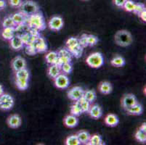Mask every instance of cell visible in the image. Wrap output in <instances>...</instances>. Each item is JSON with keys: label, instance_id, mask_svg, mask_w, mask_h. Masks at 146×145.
<instances>
[{"label": "cell", "instance_id": "36", "mask_svg": "<svg viewBox=\"0 0 146 145\" xmlns=\"http://www.w3.org/2000/svg\"><path fill=\"white\" fill-rule=\"evenodd\" d=\"M61 72L63 73L68 75L71 74L73 71V65L71 62H66V63H63L62 66H60Z\"/></svg>", "mask_w": 146, "mask_h": 145}, {"label": "cell", "instance_id": "29", "mask_svg": "<svg viewBox=\"0 0 146 145\" xmlns=\"http://www.w3.org/2000/svg\"><path fill=\"white\" fill-rule=\"evenodd\" d=\"M83 97L85 99H87L89 102L92 104L95 100H96V98H97L96 92H95L94 90H91V89L84 91Z\"/></svg>", "mask_w": 146, "mask_h": 145}, {"label": "cell", "instance_id": "31", "mask_svg": "<svg viewBox=\"0 0 146 145\" xmlns=\"http://www.w3.org/2000/svg\"><path fill=\"white\" fill-rule=\"evenodd\" d=\"M15 85L18 89L24 91V90L27 89L29 87V80L15 78Z\"/></svg>", "mask_w": 146, "mask_h": 145}, {"label": "cell", "instance_id": "44", "mask_svg": "<svg viewBox=\"0 0 146 145\" xmlns=\"http://www.w3.org/2000/svg\"><path fill=\"white\" fill-rule=\"evenodd\" d=\"M137 15L140 17V18L143 21V22H146V9L143 10V11H142L141 13H140V14H138Z\"/></svg>", "mask_w": 146, "mask_h": 145}, {"label": "cell", "instance_id": "12", "mask_svg": "<svg viewBox=\"0 0 146 145\" xmlns=\"http://www.w3.org/2000/svg\"><path fill=\"white\" fill-rule=\"evenodd\" d=\"M35 46L37 53H44L47 51V44L44 38L41 36L37 37L32 44Z\"/></svg>", "mask_w": 146, "mask_h": 145}, {"label": "cell", "instance_id": "43", "mask_svg": "<svg viewBox=\"0 0 146 145\" xmlns=\"http://www.w3.org/2000/svg\"><path fill=\"white\" fill-rule=\"evenodd\" d=\"M127 2V0H113L114 5H116L118 7L122 8L124 6V3Z\"/></svg>", "mask_w": 146, "mask_h": 145}, {"label": "cell", "instance_id": "19", "mask_svg": "<svg viewBox=\"0 0 146 145\" xmlns=\"http://www.w3.org/2000/svg\"><path fill=\"white\" fill-rule=\"evenodd\" d=\"M61 69L60 67L55 64H52V65H50L47 69V75L52 79L56 78L58 75H59L61 73Z\"/></svg>", "mask_w": 146, "mask_h": 145}, {"label": "cell", "instance_id": "39", "mask_svg": "<svg viewBox=\"0 0 146 145\" xmlns=\"http://www.w3.org/2000/svg\"><path fill=\"white\" fill-rule=\"evenodd\" d=\"M144 10H145V5L143 3H135V9L133 10V13L135 14L138 15L140 14L142 11H143Z\"/></svg>", "mask_w": 146, "mask_h": 145}, {"label": "cell", "instance_id": "15", "mask_svg": "<svg viewBox=\"0 0 146 145\" xmlns=\"http://www.w3.org/2000/svg\"><path fill=\"white\" fill-rule=\"evenodd\" d=\"M87 113L91 118H94V119H98V118H101L103 115V109L100 105L95 104V105L90 106V110Z\"/></svg>", "mask_w": 146, "mask_h": 145}, {"label": "cell", "instance_id": "8", "mask_svg": "<svg viewBox=\"0 0 146 145\" xmlns=\"http://www.w3.org/2000/svg\"><path fill=\"white\" fill-rule=\"evenodd\" d=\"M64 21L60 16H53L48 21V27L53 31H59L63 28Z\"/></svg>", "mask_w": 146, "mask_h": 145}, {"label": "cell", "instance_id": "35", "mask_svg": "<svg viewBox=\"0 0 146 145\" xmlns=\"http://www.w3.org/2000/svg\"><path fill=\"white\" fill-rule=\"evenodd\" d=\"M79 103L81 106L82 111L84 113H87L90 110V107L91 106V103L89 102L87 99H85L84 97H82L80 99H79Z\"/></svg>", "mask_w": 146, "mask_h": 145}, {"label": "cell", "instance_id": "23", "mask_svg": "<svg viewBox=\"0 0 146 145\" xmlns=\"http://www.w3.org/2000/svg\"><path fill=\"white\" fill-rule=\"evenodd\" d=\"M76 136H77L81 144H87L90 139V136H91V134L88 131L82 130V131H79L76 134Z\"/></svg>", "mask_w": 146, "mask_h": 145}, {"label": "cell", "instance_id": "5", "mask_svg": "<svg viewBox=\"0 0 146 145\" xmlns=\"http://www.w3.org/2000/svg\"><path fill=\"white\" fill-rule=\"evenodd\" d=\"M15 105V99L13 96L8 93L4 92L0 96V110L8 111L11 110Z\"/></svg>", "mask_w": 146, "mask_h": 145}, {"label": "cell", "instance_id": "32", "mask_svg": "<svg viewBox=\"0 0 146 145\" xmlns=\"http://www.w3.org/2000/svg\"><path fill=\"white\" fill-rule=\"evenodd\" d=\"M15 78H18V79L29 80V76H30L29 71L26 68L15 71Z\"/></svg>", "mask_w": 146, "mask_h": 145}, {"label": "cell", "instance_id": "3", "mask_svg": "<svg viewBox=\"0 0 146 145\" xmlns=\"http://www.w3.org/2000/svg\"><path fill=\"white\" fill-rule=\"evenodd\" d=\"M19 9L20 13H22L26 18L39 12V7L36 2L32 0H26L23 2Z\"/></svg>", "mask_w": 146, "mask_h": 145}, {"label": "cell", "instance_id": "16", "mask_svg": "<svg viewBox=\"0 0 146 145\" xmlns=\"http://www.w3.org/2000/svg\"><path fill=\"white\" fill-rule=\"evenodd\" d=\"M63 123L68 128H74L79 124V118L77 116L70 114L65 117L63 119Z\"/></svg>", "mask_w": 146, "mask_h": 145}, {"label": "cell", "instance_id": "18", "mask_svg": "<svg viewBox=\"0 0 146 145\" xmlns=\"http://www.w3.org/2000/svg\"><path fill=\"white\" fill-rule=\"evenodd\" d=\"M105 123L110 127H116L119 123V119L117 115L113 113L108 114L105 118Z\"/></svg>", "mask_w": 146, "mask_h": 145}, {"label": "cell", "instance_id": "13", "mask_svg": "<svg viewBox=\"0 0 146 145\" xmlns=\"http://www.w3.org/2000/svg\"><path fill=\"white\" fill-rule=\"evenodd\" d=\"M7 126L11 128H18L21 126L22 123V119L21 116L18 114H13L10 115L7 119Z\"/></svg>", "mask_w": 146, "mask_h": 145}, {"label": "cell", "instance_id": "30", "mask_svg": "<svg viewBox=\"0 0 146 145\" xmlns=\"http://www.w3.org/2000/svg\"><path fill=\"white\" fill-rule=\"evenodd\" d=\"M83 113L81 106L79 103V101H75L71 106V114L75 115V116H80Z\"/></svg>", "mask_w": 146, "mask_h": 145}, {"label": "cell", "instance_id": "11", "mask_svg": "<svg viewBox=\"0 0 146 145\" xmlns=\"http://www.w3.org/2000/svg\"><path fill=\"white\" fill-rule=\"evenodd\" d=\"M26 66L27 63L26 60L21 56L15 57L11 62V67L15 72L26 68Z\"/></svg>", "mask_w": 146, "mask_h": 145}, {"label": "cell", "instance_id": "25", "mask_svg": "<svg viewBox=\"0 0 146 145\" xmlns=\"http://www.w3.org/2000/svg\"><path fill=\"white\" fill-rule=\"evenodd\" d=\"M111 66H113V67L121 68L125 66L126 61L123 57L120 55H116L111 60Z\"/></svg>", "mask_w": 146, "mask_h": 145}, {"label": "cell", "instance_id": "46", "mask_svg": "<svg viewBox=\"0 0 146 145\" xmlns=\"http://www.w3.org/2000/svg\"><path fill=\"white\" fill-rule=\"evenodd\" d=\"M4 92H5V90H4L3 86L0 83V96L2 95Z\"/></svg>", "mask_w": 146, "mask_h": 145}, {"label": "cell", "instance_id": "10", "mask_svg": "<svg viewBox=\"0 0 146 145\" xmlns=\"http://www.w3.org/2000/svg\"><path fill=\"white\" fill-rule=\"evenodd\" d=\"M84 91V89L80 86H74L68 91V97L69 99L75 102L83 97Z\"/></svg>", "mask_w": 146, "mask_h": 145}, {"label": "cell", "instance_id": "45", "mask_svg": "<svg viewBox=\"0 0 146 145\" xmlns=\"http://www.w3.org/2000/svg\"><path fill=\"white\" fill-rule=\"evenodd\" d=\"M6 2H5V0H0V10H3L6 7Z\"/></svg>", "mask_w": 146, "mask_h": 145}, {"label": "cell", "instance_id": "6", "mask_svg": "<svg viewBox=\"0 0 146 145\" xmlns=\"http://www.w3.org/2000/svg\"><path fill=\"white\" fill-rule=\"evenodd\" d=\"M58 58L55 62V65L60 67L63 63L66 62H71L72 61V54L68 50L67 48L61 49L58 52Z\"/></svg>", "mask_w": 146, "mask_h": 145}, {"label": "cell", "instance_id": "9", "mask_svg": "<svg viewBox=\"0 0 146 145\" xmlns=\"http://www.w3.org/2000/svg\"><path fill=\"white\" fill-rule=\"evenodd\" d=\"M137 102V99L133 94H127L123 96L121 100V105L124 110H127Z\"/></svg>", "mask_w": 146, "mask_h": 145}, {"label": "cell", "instance_id": "42", "mask_svg": "<svg viewBox=\"0 0 146 145\" xmlns=\"http://www.w3.org/2000/svg\"><path fill=\"white\" fill-rule=\"evenodd\" d=\"M9 5L14 8H19L22 4V0H8Z\"/></svg>", "mask_w": 146, "mask_h": 145}, {"label": "cell", "instance_id": "41", "mask_svg": "<svg viewBox=\"0 0 146 145\" xmlns=\"http://www.w3.org/2000/svg\"><path fill=\"white\" fill-rule=\"evenodd\" d=\"M79 43L83 48L88 46V44H87V34H82L81 38H79Z\"/></svg>", "mask_w": 146, "mask_h": 145}, {"label": "cell", "instance_id": "7", "mask_svg": "<svg viewBox=\"0 0 146 145\" xmlns=\"http://www.w3.org/2000/svg\"><path fill=\"white\" fill-rule=\"evenodd\" d=\"M54 84L55 87L59 89H66L70 84V80H69L68 75L61 73L59 75L53 79Z\"/></svg>", "mask_w": 146, "mask_h": 145}, {"label": "cell", "instance_id": "2", "mask_svg": "<svg viewBox=\"0 0 146 145\" xmlns=\"http://www.w3.org/2000/svg\"><path fill=\"white\" fill-rule=\"evenodd\" d=\"M115 42L119 46L122 47H127L132 44L133 38L129 31L127 30H118L114 36Z\"/></svg>", "mask_w": 146, "mask_h": 145}, {"label": "cell", "instance_id": "20", "mask_svg": "<svg viewBox=\"0 0 146 145\" xmlns=\"http://www.w3.org/2000/svg\"><path fill=\"white\" fill-rule=\"evenodd\" d=\"M98 89L103 94L108 95L112 92V84L108 81H102L100 83L99 86H98Z\"/></svg>", "mask_w": 146, "mask_h": 145}, {"label": "cell", "instance_id": "34", "mask_svg": "<svg viewBox=\"0 0 146 145\" xmlns=\"http://www.w3.org/2000/svg\"><path fill=\"white\" fill-rule=\"evenodd\" d=\"M2 27L3 28H9V27H14L16 28L17 26L13 21L11 15H8L4 18L2 21Z\"/></svg>", "mask_w": 146, "mask_h": 145}, {"label": "cell", "instance_id": "38", "mask_svg": "<svg viewBox=\"0 0 146 145\" xmlns=\"http://www.w3.org/2000/svg\"><path fill=\"white\" fill-rule=\"evenodd\" d=\"M98 38L96 36L87 34V44L88 46H94L98 44Z\"/></svg>", "mask_w": 146, "mask_h": 145}, {"label": "cell", "instance_id": "14", "mask_svg": "<svg viewBox=\"0 0 146 145\" xmlns=\"http://www.w3.org/2000/svg\"><path fill=\"white\" fill-rule=\"evenodd\" d=\"M10 45L13 50H22L23 46H24V43L23 42L22 38H21V36L19 35H15L10 40Z\"/></svg>", "mask_w": 146, "mask_h": 145}, {"label": "cell", "instance_id": "1", "mask_svg": "<svg viewBox=\"0 0 146 145\" xmlns=\"http://www.w3.org/2000/svg\"><path fill=\"white\" fill-rule=\"evenodd\" d=\"M26 24L30 28L36 29L39 31H42L46 28L44 18L40 12H38L27 18Z\"/></svg>", "mask_w": 146, "mask_h": 145}, {"label": "cell", "instance_id": "28", "mask_svg": "<svg viewBox=\"0 0 146 145\" xmlns=\"http://www.w3.org/2000/svg\"><path fill=\"white\" fill-rule=\"evenodd\" d=\"M79 44V38L76 37H71V38H68L66 42V48L68 49L69 52L74 50L76 46H77Z\"/></svg>", "mask_w": 146, "mask_h": 145}, {"label": "cell", "instance_id": "33", "mask_svg": "<svg viewBox=\"0 0 146 145\" xmlns=\"http://www.w3.org/2000/svg\"><path fill=\"white\" fill-rule=\"evenodd\" d=\"M65 144L66 145H80L81 143L78 139L76 134L71 135L66 138L65 141Z\"/></svg>", "mask_w": 146, "mask_h": 145}, {"label": "cell", "instance_id": "4", "mask_svg": "<svg viewBox=\"0 0 146 145\" xmlns=\"http://www.w3.org/2000/svg\"><path fill=\"white\" fill-rule=\"evenodd\" d=\"M86 62L92 68H100L104 65V58L100 52H94L87 57Z\"/></svg>", "mask_w": 146, "mask_h": 145}, {"label": "cell", "instance_id": "26", "mask_svg": "<svg viewBox=\"0 0 146 145\" xmlns=\"http://www.w3.org/2000/svg\"><path fill=\"white\" fill-rule=\"evenodd\" d=\"M58 58V52L56 51H50L47 52L45 55V60H46V62L48 65L55 64Z\"/></svg>", "mask_w": 146, "mask_h": 145}, {"label": "cell", "instance_id": "47", "mask_svg": "<svg viewBox=\"0 0 146 145\" xmlns=\"http://www.w3.org/2000/svg\"><path fill=\"white\" fill-rule=\"evenodd\" d=\"M84 1H87V0H84Z\"/></svg>", "mask_w": 146, "mask_h": 145}, {"label": "cell", "instance_id": "40", "mask_svg": "<svg viewBox=\"0 0 146 145\" xmlns=\"http://www.w3.org/2000/svg\"><path fill=\"white\" fill-rule=\"evenodd\" d=\"M26 53L29 55H35L37 53L36 50L35 46L33 44L26 45Z\"/></svg>", "mask_w": 146, "mask_h": 145}, {"label": "cell", "instance_id": "24", "mask_svg": "<svg viewBox=\"0 0 146 145\" xmlns=\"http://www.w3.org/2000/svg\"><path fill=\"white\" fill-rule=\"evenodd\" d=\"M11 16L16 26H20V25H22V24L26 23L27 18L20 12L14 13L13 15H11Z\"/></svg>", "mask_w": 146, "mask_h": 145}, {"label": "cell", "instance_id": "27", "mask_svg": "<svg viewBox=\"0 0 146 145\" xmlns=\"http://www.w3.org/2000/svg\"><path fill=\"white\" fill-rule=\"evenodd\" d=\"M105 144L103 142L102 136L99 134H93L91 135L90 139L89 140V142L87 143V145H103Z\"/></svg>", "mask_w": 146, "mask_h": 145}, {"label": "cell", "instance_id": "22", "mask_svg": "<svg viewBox=\"0 0 146 145\" xmlns=\"http://www.w3.org/2000/svg\"><path fill=\"white\" fill-rule=\"evenodd\" d=\"M15 34V28H3L1 31V36L7 41H10Z\"/></svg>", "mask_w": 146, "mask_h": 145}, {"label": "cell", "instance_id": "37", "mask_svg": "<svg viewBox=\"0 0 146 145\" xmlns=\"http://www.w3.org/2000/svg\"><path fill=\"white\" fill-rule=\"evenodd\" d=\"M135 2H134L132 0H127V2L124 3L123 7L125 11L128 13H133V10L135 9Z\"/></svg>", "mask_w": 146, "mask_h": 145}, {"label": "cell", "instance_id": "17", "mask_svg": "<svg viewBox=\"0 0 146 145\" xmlns=\"http://www.w3.org/2000/svg\"><path fill=\"white\" fill-rule=\"evenodd\" d=\"M135 139L141 143L146 142V123H143L135 133Z\"/></svg>", "mask_w": 146, "mask_h": 145}, {"label": "cell", "instance_id": "21", "mask_svg": "<svg viewBox=\"0 0 146 145\" xmlns=\"http://www.w3.org/2000/svg\"><path fill=\"white\" fill-rule=\"evenodd\" d=\"M127 113L128 115H140L143 113V107L141 104L136 103L135 105L130 107L129 108L127 109Z\"/></svg>", "mask_w": 146, "mask_h": 145}]
</instances>
